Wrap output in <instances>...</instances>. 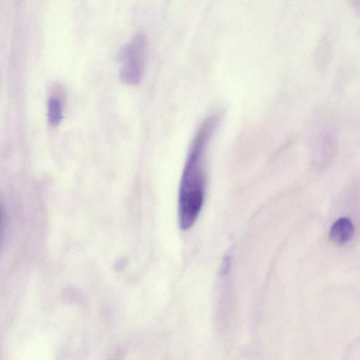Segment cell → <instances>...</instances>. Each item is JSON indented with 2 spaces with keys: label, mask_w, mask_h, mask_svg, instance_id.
Here are the masks:
<instances>
[{
  "label": "cell",
  "mask_w": 360,
  "mask_h": 360,
  "mask_svg": "<svg viewBox=\"0 0 360 360\" xmlns=\"http://www.w3.org/2000/svg\"><path fill=\"white\" fill-rule=\"evenodd\" d=\"M221 120V113L207 117L192 141L184 168L179 194V223L188 229L197 219L205 198V153L207 143Z\"/></svg>",
  "instance_id": "obj_1"
},
{
  "label": "cell",
  "mask_w": 360,
  "mask_h": 360,
  "mask_svg": "<svg viewBox=\"0 0 360 360\" xmlns=\"http://www.w3.org/2000/svg\"><path fill=\"white\" fill-rule=\"evenodd\" d=\"M147 40L142 33L136 34L121 49L119 58L122 65L120 79L127 84H138L143 75Z\"/></svg>",
  "instance_id": "obj_2"
},
{
  "label": "cell",
  "mask_w": 360,
  "mask_h": 360,
  "mask_svg": "<svg viewBox=\"0 0 360 360\" xmlns=\"http://www.w3.org/2000/svg\"><path fill=\"white\" fill-rule=\"evenodd\" d=\"M354 226L350 219L340 217L331 226L329 231L330 240L337 245H343L352 239Z\"/></svg>",
  "instance_id": "obj_3"
},
{
  "label": "cell",
  "mask_w": 360,
  "mask_h": 360,
  "mask_svg": "<svg viewBox=\"0 0 360 360\" xmlns=\"http://www.w3.org/2000/svg\"><path fill=\"white\" fill-rule=\"evenodd\" d=\"M48 121L53 126L58 125L62 119V105L58 98L53 96L48 100Z\"/></svg>",
  "instance_id": "obj_4"
}]
</instances>
